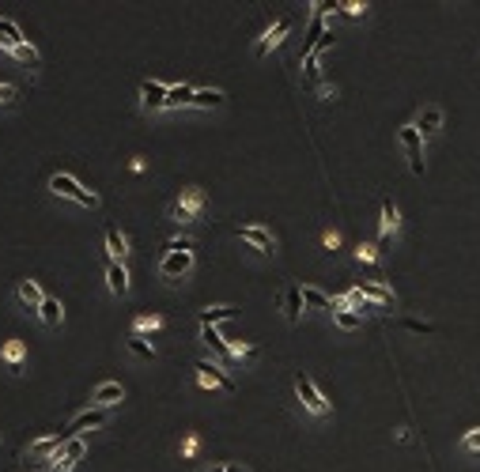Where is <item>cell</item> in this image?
<instances>
[{
    "instance_id": "1",
    "label": "cell",
    "mask_w": 480,
    "mask_h": 472,
    "mask_svg": "<svg viewBox=\"0 0 480 472\" xmlns=\"http://www.w3.org/2000/svg\"><path fill=\"white\" fill-rule=\"evenodd\" d=\"M50 193L68 197V201H76L79 208H95V204H99V197L87 193V189L79 186V181L72 178V174H53V178H50Z\"/></svg>"
},
{
    "instance_id": "2",
    "label": "cell",
    "mask_w": 480,
    "mask_h": 472,
    "mask_svg": "<svg viewBox=\"0 0 480 472\" xmlns=\"http://www.w3.org/2000/svg\"><path fill=\"white\" fill-rule=\"evenodd\" d=\"M201 208H204V193H201L197 186H189V189H182V197L174 201L171 219H174V223H193L197 215H201Z\"/></svg>"
},
{
    "instance_id": "3",
    "label": "cell",
    "mask_w": 480,
    "mask_h": 472,
    "mask_svg": "<svg viewBox=\"0 0 480 472\" xmlns=\"http://www.w3.org/2000/svg\"><path fill=\"white\" fill-rule=\"evenodd\" d=\"M295 393H299V401H303V408H307V412H314V415H325V412H329V401L322 397V389H318L303 371L295 374Z\"/></svg>"
},
{
    "instance_id": "4",
    "label": "cell",
    "mask_w": 480,
    "mask_h": 472,
    "mask_svg": "<svg viewBox=\"0 0 480 472\" xmlns=\"http://www.w3.org/2000/svg\"><path fill=\"white\" fill-rule=\"evenodd\" d=\"M401 148H405V155H409V170L423 174V136L416 132V125H405L401 129Z\"/></svg>"
},
{
    "instance_id": "5",
    "label": "cell",
    "mask_w": 480,
    "mask_h": 472,
    "mask_svg": "<svg viewBox=\"0 0 480 472\" xmlns=\"http://www.w3.org/2000/svg\"><path fill=\"white\" fill-rule=\"evenodd\" d=\"M189 268H193V253H163V261H159V276L171 284H178Z\"/></svg>"
},
{
    "instance_id": "6",
    "label": "cell",
    "mask_w": 480,
    "mask_h": 472,
    "mask_svg": "<svg viewBox=\"0 0 480 472\" xmlns=\"http://www.w3.org/2000/svg\"><path fill=\"white\" fill-rule=\"evenodd\" d=\"M193 371H197V378H201L204 386H215V389H223V393H235V382H231L227 374H223V366L208 363V359H197Z\"/></svg>"
},
{
    "instance_id": "7",
    "label": "cell",
    "mask_w": 480,
    "mask_h": 472,
    "mask_svg": "<svg viewBox=\"0 0 480 472\" xmlns=\"http://www.w3.org/2000/svg\"><path fill=\"white\" fill-rule=\"evenodd\" d=\"M79 458H84V438H68L65 450H57L50 458V472H72Z\"/></svg>"
},
{
    "instance_id": "8",
    "label": "cell",
    "mask_w": 480,
    "mask_h": 472,
    "mask_svg": "<svg viewBox=\"0 0 480 472\" xmlns=\"http://www.w3.org/2000/svg\"><path fill=\"white\" fill-rule=\"evenodd\" d=\"M238 238L242 242H250L258 253H265V257H273L276 253V242H273V235H269L265 227H258V223H246V227H238Z\"/></svg>"
},
{
    "instance_id": "9",
    "label": "cell",
    "mask_w": 480,
    "mask_h": 472,
    "mask_svg": "<svg viewBox=\"0 0 480 472\" xmlns=\"http://www.w3.org/2000/svg\"><path fill=\"white\" fill-rule=\"evenodd\" d=\"M291 27H295V23H291V15H284V19H276L273 27L265 30V38L258 42V57H265V53L273 50V46H280V42H284V38L291 35Z\"/></svg>"
},
{
    "instance_id": "10",
    "label": "cell",
    "mask_w": 480,
    "mask_h": 472,
    "mask_svg": "<svg viewBox=\"0 0 480 472\" xmlns=\"http://www.w3.org/2000/svg\"><path fill=\"white\" fill-rule=\"evenodd\" d=\"M99 423H106V408H87V412H79L76 420L68 423V431H61V435H65V438H79V431L99 427Z\"/></svg>"
},
{
    "instance_id": "11",
    "label": "cell",
    "mask_w": 480,
    "mask_h": 472,
    "mask_svg": "<svg viewBox=\"0 0 480 472\" xmlns=\"http://www.w3.org/2000/svg\"><path fill=\"white\" fill-rule=\"evenodd\" d=\"M125 397V389H122V382H99L95 386V393H91V408H110V404H117Z\"/></svg>"
},
{
    "instance_id": "12",
    "label": "cell",
    "mask_w": 480,
    "mask_h": 472,
    "mask_svg": "<svg viewBox=\"0 0 480 472\" xmlns=\"http://www.w3.org/2000/svg\"><path fill=\"white\" fill-rule=\"evenodd\" d=\"M140 102L148 110H163L166 102V83H159V79H144L140 83Z\"/></svg>"
},
{
    "instance_id": "13",
    "label": "cell",
    "mask_w": 480,
    "mask_h": 472,
    "mask_svg": "<svg viewBox=\"0 0 480 472\" xmlns=\"http://www.w3.org/2000/svg\"><path fill=\"white\" fill-rule=\"evenodd\" d=\"M356 291L363 295V299L378 302V306H390V302H394V291H390L386 284H378V279H363V284H359Z\"/></svg>"
},
{
    "instance_id": "14",
    "label": "cell",
    "mask_w": 480,
    "mask_h": 472,
    "mask_svg": "<svg viewBox=\"0 0 480 472\" xmlns=\"http://www.w3.org/2000/svg\"><path fill=\"white\" fill-rule=\"evenodd\" d=\"M106 284L114 295H129V272L122 261H106Z\"/></svg>"
},
{
    "instance_id": "15",
    "label": "cell",
    "mask_w": 480,
    "mask_h": 472,
    "mask_svg": "<svg viewBox=\"0 0 480 472\" xmlns=\"http://www.w3.org/2000/svg\"><path fill=\"white\" fill-rule=\"evenodd\" d=\"M280 302H284V317H287V322H299L303 310H307V302H303V287H287Z\"/></svg>"
},
{
    "instance_id": "16",
    "label": "cell",
    "mask_w": 480,
    "mask_h": 472,
    "mask_svg": "<svg viewBox=\"0 0 480 472\" xmlns=\"http://www.w3.org/2000/svg\"><path fill=\"white\" fill-rule=\"evenodd\" d=\"M435 129H443V110H439V106H423L420 117H416V132L428 136V132H435Z\"/></svg>"
},
{
    "instance_id": "17",
    "label": "cell",
    "mask_w": 480,
    "mask_h": 472,
    "mask_svg": "<svg viewBox=\"0 0 480 472\" xmlns=\"http://www.w3.org/2000/svg\"><path fill=\"white\" fill-rule=\"evenodd\" d=\"M61 442H68L65 435H46V438H38V442H30V458H53V453L61 450Z\"/></svg>"
},
{
    "instance_id": "18",
    "label": "cell",
    "mask_w": 480,
    "mask_h": 472,
    "mask_svg": "<svg viewBox=\"0 0 480 472\" xmlns=\"http://www.w3.org/2000/svg\"><path fill=\"white\" fill-rule=\"evenodd\" d=\"M238 310L235 306H208V310H201V329H215L220 322H231Z\"/></svg>"
},
{
    "instance_id": "19",
    "label": "cell",
    "mask_w": 480,
    "mask_h": 472,
    "mask_svg": "<svg viewBox=\"0 0 480 472\" xmlns=\"http://www.w3.org/2000/svg\"><path fill=\"white\" fill-rule=\"evenodd\" d=\"M15 46H23V30L15 27L12 19H4V15H0V50H8V53H12Z\"/></svg>"
},
{
    "instance_id": "20",
    "label": "cell",
    "mask_w": 480,
    "mask_h": 472,
    "mask_svg": "<svg viewBox=\"0 0 480 472\" xmlns=\"http://www.w3.org/2000/svg\"><path fill=\"white\" fill-rule=\"evenodd\" d=\"M102 238H106V250H110V261H125V253H129V246H125L122 230H117V227H106V230H102Z\"/></svg>"
},
{
    "instance_id": "21",
    "label": "cell",
    "mask_w": 480,
    "mask_h": 472,
    "mask_svg": "<svg viewBox=\"0 0 480 472\" xmlns=\"http://www.w3.org/2000/svg\"><path fill=\"white\" fill-rule=\"evenodd\" d=\"M189 102H193V87H189V83L166 87V102H163V110H174V106H189Z\"/></svg>"
},
{
    "instance_id": "22",
    "label": "cell",
    "mask_w": 480,
    "mask_h": 472,
    "mask_svg": "<svg viewBox=\"0 0 480 472\" xmlns=\"http://www.w3.org/2000/svg\"><path fill=\"white\" fill-rule=\"evenodd\" d=\"M42 299H46V295H42V287H38L35 279H19V302H23V306L38 310V306H42Z\"/></svg>"
},
{
    "instance_id": "23",
    "label": "cell",
    "mask_w": 480,
    "mask_h": 472,
    "mask_svg": "<svg viewBox=\"0 0 480 472\" xmlns=\"http://www.w3.org/2000/svg\"><path fill=\"white\" fill-rule=\"evenodd\" d=\"M220 102H223V91H220V87H201V91H193V102H189V106L212 110V106H220Z\"/></svg>"
},
{
    "instance_id": "24",
    "label": "cell",
    "mask_w": 480,
    "mask_h": 472,
    "mask_svg": "<svg viewBox=\"0 0 480 472\" xmlns=\"http://www.w3.org/2000/svg\"><path fill=\"white\" fill-rule=\"evenodd\" d=\"M201 340H204L208 348L215 351V355H223V359H235V355H231V344L223 340V337H220V333H215V329H201Z\"/></svg>"
},
{
    "instance_id": "25",
    "label": "cell",
    "mask_w": 480,
    "mask_h": 472,
    "mask_svg": "<svg viewBox=\"0 0 480 472\" xmlns=\"http://www.w3.org/2000/svg\"><path fill=\"white\" fill-rule=\"evenodd\" d=\"M303 302H307V306H314V310H329V314H333V310H337V306H333V299H325V295L322 291H318V287H303Z\"/></svg>"
},
{
    "instance_id": "26",
    "label": "cell",
    "mask_w": 480,
    "mask_h": 472,
    "mask_svg": "<svg viewBox=\"0 0 480 472\" xmlns=\"http://www.w3.org/2000/svg\"><path fill=\"white\" fill-rule=\"evenodd\" d=\"M397 227H401V215H397L394 201H382V238H386V235H394Z\"/></svg>"
},
{
    "instance_id": "27",
    "label": "cell",
    "mask_w": 480,
    "mask_h": 472,
    "mask_svg": "<svg viewBox=\"0 0 480 472\" xmlns=\"http://www.w3.org/2000/svg\"><path fill=\"white\" fill-rule=\"evenodd\" d=\"M38 317H42L46 325H61V302L46 295V299H42V306H38Z\"/></svg>"
},
{
    "instance_id": "28",
    "label": "cell",
    "mask_w": 480,
    "mask_h": 472,
    "mask_svg": "<svg viewBox=\"0 0 480 472\" xmlns=\"http://www.w3.org/2000/svg\"><path fill=\"white\" fill-rule=\"evenodd\" d=\"M19 359H23V344H19V340H8V344H4V363H8V371H12V374L23 371Z\"/></svg>"
},
{
    "instance_id": "29",
    "label": "cell",
    "mask_w": 480,
    "mask_h": 472,
    "mask_svg": "<svg viewBox=\"0 0 480 472\" xmlns=\"http://www.w3.org/2000/svg\"><path fill=\"white\" fill-rule=\"evenodd\" d=\"M333 322H337L340 329H359V325H363V314H356V310H333Z\"/></svg>"
},
{
    "instance_id": "30",
    "label": "cell",
    "mask_w": 480,
    "mask_h": 472,
    "mask_svg": "<svg viewBox=\"0 0 480 472\" xmlns=\"http://www.w3.org/2000/svg\"><path fill=\"white\" fill-rule=\"evenodd\" d=\"M129 351H133V355H140V359H148V363L155 359V351H151V344L144 340L140 333H133V337H129Z\"/></svg>"
},
{
    "instance_id": "31",
    "label": "cell",
    "mask_w": 480,
    "mask_h": 472,
    "mask_svg": "<svg viewBox=\"0 0 480 472\" xmlns=\"http://www.w3.org/2000/svg\"><path fill=\"white\" fill-rule=\"evenodd\" d=\"M163 253H193V238H171L163 242Z\"/></svg>"
},
{
    "instance_id": "32",
    "label": "cell",
    "mask_w": 480,
    "mask_h": 472,
    "mask_svg": "<svg viewBox=\"0 0 480 472\" xmlns=\"http://www.w3.org/2000/svg\"><path fill=\"white\" fill-rule=\"evenodd\" d=\"M12 57H19L23 65H38V53H35V46H27V42H23V46H15V50H12Z\"/></svg>"
},
{
    "instance_id": "33",
    "label": "cell",
    "mask_w": 480,
    "mask_h": 472,
    "mask_svg": "<svg viewBox=\"0 0 480 472\" xmlns=\"http://www.w3.org/2000/svg\"><path fill=\"white\" fill-rule=\"evenodd\" d=\"M337 12H340V15H352V19H356V15H363V12H367V4H359V0H340Z\"/></svg>"
},
{
    "instance_id": "34",
    "label": "cell",
    "mask_w": 480,
    "mask_h": 472,
    "mask_svg": "<svg viewBox=\"0 0 480 472\" xmlns=\"http://www.w3.org/2000/svg\"><path fill=\"white\" fill-rule=\"evenodd\" d=\"M155 329H163V317H159V314H148V317H140V322H137V333H155Z\"/></svg>"
},
{
    "instance_id": "35",
    "label": "cell",
    "mask_w": 480,
    "mask_h": 472,
    "mask_svg": "<svg viewBox=\"0 0 480 472\" xmlns=\"http://www.w3.org/2000/svg\"><path fill=\"white\" fill-rule=\"evenodd\" d=\"M461 446H465L469 453H480V427H473V431H465V438H461Z\"/></svg>"
},
{
    "instance_id": "36",
    "label": "cell",
    "mask_w": 480,
    "mask_h": 472,
    "mask_svg": "<svg viewBox=\"0 0 480 472\" xmlns=\"http://www.w3.org/2000/svg\"><path fill=\"white\" fill-rule=\"evenodd\" d=\"M374 257H378V246H359V250H356V261H359V265H371Z\"/></svg>"
},
{
    "instance_id": "37",
    "label": "cell",
    "mask_w": 480,
    "mask_h": 472,
    "mask_svg": "<svg viewBox=\"0 0 480 472\" xmlns=\"http://www.w3.org/2000/svg\"><path fill=\"white\" fill-rule=\"evenodd\" d=\"M333 42H337V38H333V30H322V38L314 42V50H310V53H325V50H333Z\"/></svg>"
},
{
    "instance_id": "38",
    "label": "cell",
    "mask_w": 480,
    "mask_h": 472,
    "mask_svg": "<svg viewBox=\"0 0 480 472\" xmlns=\"http://www.w3.org/2000/svg\"><path fill=\"white\" fill-rule=\"evenodd\" d=\"M303 68H307V79H310V83H318V53H307Z\"/></svg>"
},
{
    "instance_id": "39",
    "label": "cell",
    "mask_w": 480,
    "mask_h": 472,
    "mask_svg": "<svg viewBox=\"0 0 480 472\" xmlns=\"http://www.w3.org/2000/svg\"><path fill=\"white\" fill-rule=\"evenodd\" d=\"M15 95H19V91H15V83H0V106H8Z\"/></svg>"
},
{
    "instance_id": "40",
    "label": "cell",
    "mask_w": 480,
    "mask_h": 472,
    "mask_svg": "<svg viewBox=\"0 0 480 472\" xmlns=\"http://www.w3.org/2000/svg\"><path fill=\"white\" fill-rule=\"evenodd\" d=\"M405 329H412V333H431V325H428V322H416V317H409V322H405Z\"/></svg>"
},
{
    "instance_id": "41",
    "label": "cell",
    "mask_w": 480,
    "mask_h": 472,
    "mask_svg": "<svg viewBox=\"0 0 480 472\" xmlns=\"http://www.w3.org/2000/svg\"><path fill=\"white\" fill-rule=\"evenodd\" d=\"M322 242L329 246V250H337V246H340V235H337V230H325V238H322Z\"/></svg>"
},
{
    "instance_id": "42",
    "label": "cell",
    "mask_w": 480,
    "mask_h": 472,
    "mask_svg": "<svg viewBox=\"0 0 480 472\" xmlns=\"http://www.w3.org/2000/svg\"><path fill=\"white\" fill-rule=\"evenodd\" d=\"M193 450H197V438H193V435H189V438H186V442H182V453H186V458H193Z\"/></svg>"
},
{
    "instance_id": "43",
    "label": "cell",
    "mask_w": 480,
    "mask_h": 472,
    "mask_svg": "<svg viewBox=\"0 0 480 472\" xmlns=\"http://www.w3.org/2000/svg\"><path fill=\"white\" fill-rule=\"evenodd\" d=\"M208 472H227V465H212V469H208Z\"/></svg>"
},
{
    "instance_id": "44",
    "label": "cell",
    "mask_w": 480,
    "mask_h": 472,
    "mask_svg": "<svg viewBox=\"0 0 480 472\" xmlns=\"http://www.w3.org/2000/svg\"><path fill=\"white\" fill-rule=\"evenodd\" d=\"M227 472H246V469H238V465H227Z\"/></svg>"
}]
</instances>
